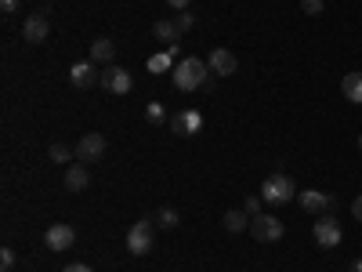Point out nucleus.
Segmentation results:
<instances>
[{
    "mask_svg": "<svg viewBox=\"0 0 362 272\" xmlns=\"http://www.w3.org/2000/svg\"><path fill=\"white\" fill-rule=\"evenodd\" d=\"M189 4L192 0H167V8H174V11H189Z\"/></svg>",
    "mask_w": 362,
    "mask_h": 272,
    "instance_id": "obj_28",
    "label": "nucleus"
},
{
    "mask_svg": "<svg viewBox=\"0 0 362 272\" xmlns=\"http://www.w3.org/2000/svg\"><path fill=\"white\" fill-rule=\"evenodd\" d=\"M250 232H254V239H261V244H276V239H283L286 225L276 215H254L250 218Z\"/></svg>",
    "mask_w": 362,
    "mask_h": 272,
    "instance_id": "obj_4",
    "label": "nucleus"
},
{
    "mask_svg": "<svg viewBox=\"0 0 362 272\" xmlns=\"http://www.w3.org/2000/svg\"><path fill=\"white\" fill-rule=\"evenodd\" d=\"M206 76H210L206 58H196V55L177 58V66H174V73H170V80H174L177 91H196V87L206 84Z\"/></svg>",
    "mask_w": 362,
    "mask_h": 272,
    "instance_id": "obj_1",
    "label": "nucleus"
},
{
    "mask_svg": "<svg viewBox=\"0 0 362 272\" xmlns=\"http://www.w3.org/2000/svg\"><path fill=\"white\" fill-rule=\"evenodd\" d=\"M312 232H315V244L326 247V251H329V247H341V236H344V232H341V222H337L334 215H322V218L312 225Z\"/></svg>",
    "mask_w": 362,
    "mask_h": 272,
    "instance_id": "obj_6",
    "label": "nucleus"
},
{
    "mask_svg": "<svg viewBox=\"0 0 362 272\" xmlns=\"http://www.w3.org/2000/svg\"><path fill=\"white\" fill-rule=\"evenodd\" d=\"M47 153H51V160H54V164H69V160L76 157V149H69L66 142H51Z\"/></svg>",
    "mask_w": 362,
    "mask_h": 272,
    "instance_id": "obj_20",
    "label": "nucleus"
},
{
    "mask_svg": "<svg viewBox=\"0 0 362 272\" xmlns=\"http://www.w3.org/2000/svg\"><path fill=\"white\" fill-rule=\"evenodd\" d=\"M225 229H228V232L250 229V215H247V210H225Z\"/></svg>",
    "mask_w": 362,
    "mask_h": 272,
    "instance_id": "obj_19",
    "label": "nucleus"
},
{
    "mask_svg": "<svg viewBox=\"0 0 362 272\" xmlns=\"http://www.w3.org/2000/svg\"><path fill=\"white\" fill-rule=\"evenodd\" d=\"M69 80L80 87V91H87V87H95V84H102V73L95 69V62H90V58H87V62H76L73 69H69Z\"/></svg>",
    "mask_w": 362,
    "mask_h": 272,
    "instance_id": "obj_13",
    "label": "nucleus"
},
{
    "mask_svg": "<svg viewBox=\"0 0 362 272\" xmlns=\"http://www.w3.org/2000/svg\"><path fill=\"white\" fill-rule=\"evenodd\" d=\"M156 225H163V229H177V225H181V215H177L174 207H160V210H156Z\"/></svg>",
    "mask_w": 362,
    "mask_h": 272,
    "instance_id": "obj_21",
    "label": "nucleus"
},
{
    "mask_svg": "<svg viewBox=\"0 0 362 272\" xmlns=\"http://www.w3.org/2000/svg\"><path fill=\"white\" fill-rule=\"evenodd\" d=\"M73 149H76V164H98V160L105 157V138L90 131V135H83Z\"/></svg>",
    "mask_w": 362,
    "mask_h": 272,
    "instance_id": "obj_7",
    "label": "nucleus"
},
{
    "mask_svg": "<svg viewBox=\"0 0 362 272\" xmlns=\"http://www.w3.org/2000/svg\"><path fill=\"white\" fill-rule=\"evenodd\" d=\"M0 268H4V272H11V268H15V251H11V247L0 251Z\"/></svg>",
    "mask_w": 362,
    "mask_h": 272,
    "instance_id": "obj_25",
    "label": "nucleus"
},
{
    "mask_svg": "<svg viewBox=\"0 0 362 272\" xmlns=\"http://www.w3.org/2000/svg\"><path fill=\"white\" fill-rule=\"evenodd\" d=\"M174 66H177V47L170 44L167 51H156L153 58H148V73H174Z\"/></svg>",
    "mask_w": 362,
    "mask_h": 272,
    "instance_id": "obj_14",
    "label": "nucleus"
},
{
    "mask_svg": "<svg viewBox=\"0 0 362 272\" xmlns=\"http://www.w3.org/2000/svg\"><path fill=\"white\" fill-rule=\"evenodd\" d=\"M206 66H210V73H214V76H232L235 69H239V58L228 51V47H214V51H210L206 55Z\"/></svg>",
    "mask_w": 362,
    "mask_h": 272,
    "instance_id": "obj_10",
    "label": "nucleus"
},
{
    "mask_svg": "<svg viewBox=\"0 0 362 272\" xmlns=\"http://www.w3.org/2000/svg\"><path fill=\"white\" fill-rule=\"evenodd\" d=\"M174 22H177V29H181V33H189V29L196 26V18H192L189 11H177V18H174Z\"/></svg>",
    "mask_w": 362,
    "mask_h": 272,
    "instance_id": "obj_24",
    "label": "nucleus"
},
{
    "mask_svg": "<svg viewBox=\"0 0 362 272\" xmlns=\"http://www.w3.org/2000/svg\"><path fill=\"white\" fill-rule=\"evenodd\" d=\"M102 87L109 91V95H127V91L134 87V76L124 66H105L102 69Z\"/></svg>",
    "mask_w": 362,
    "mask_h": 272,
    "instance_id": "obj_8",
    "label": "nucleus"
},
{
    "mask_svg": "<svg viewBox=\"0 0 362 272\" xmlns=\"http://www.w3.org/2000/svg\"><path fill=\"white\" fill-rule=\"evenodd\" d=\"M341 91H344V98H348V102L362 106V73H348V76L341 80Z\"/></svg>",
    "mask_w": 362,
    "mask_h": 272,
    "instance_id": "obj_17",
    "label": "nucleus"
},
{
    "mask_svg": "<svg viewBox=\"0 0 362 272\" xmlns=\"http://www.w3.org/2000/svg\"><path fill=\"white\" fill-rule=\"evenodd\" d=\"M170 131H174L177 138H196V135L203 131V113H196V109L174 113V116H170Z\"/></svg>",
    "mask_w": 362,
    "mask_h": 272,
    "instance_id": "obj_5",
    "label": "nucleus"
},
{
    "mask_svg": "<svg viewBox=\"0 0 362 272\" xmlns=\"http://www.w3.org/2000/svg\"><path fill=\"white\" fill-rule=\"evenodd\" d=\"M153 33H156V40H167V44H174V40L181 37V29H177V22H174V18H160V22L153 26Z\"/></svg>",
    "mask_w": 362,
    "mask_h": 272,
    "instance_id": "obj_18",
    "label": "nucleus"
},
{
    "mask_svg": "<svg viewBox=\"0 0 362 272\" xmlns=\"http://www.w3.org/2000/svg\"><path fill=\"white\" fill-rule=\"evenodd\" d=\"M297 203H300V210H308V215H329V210H334V196L322 193V189L297 193Z\"/></svg>",
    "mask_w": 362,
    "mask_h": 272,
    "instance_id": "obj_9",
    "label": "nucleus"
},
{
    "mask_svg": "<svg viewBox=\"0 0 362 272\" xmlns=\"http://www.w3.org/2000/svg\"><path fill=\"white\" fill-rule=\"evenodd\" d=\"M348 272H362V258H355V261H351V268H348Z\"/></svg>",
    "mask_w": 362,
    "mask_h": 272,
    "instance_id": "obj_31",
    "label": "nucleus"
},
{
    "mask_svg": "<svg viewBox=\"0 0 362 272\" xmlns=\"http://www.w3.org/2000/svg\"><path fill=\"white\" fill-rule=\"evenodd\" d=\"M62 272H95V268H90V265H66Z\"/></svg>",
    "mask_w": 362,
    "mask_h": 272,
    "instance_id": "obj_30",
    "label": "nucleus"
},
{
    "mask_svg": "<svg viewBox=\"0 0 362 272\" xmlns=\"http://www.w3.org/2000/svg\"><path fill=\"white\" fill-rule=\"evenodd\" d=\"M87 186H90V174H87V167H83V164L66 167V189H69V193H83Z\"/></svg>",
    "mask_w": 362,
    "mask_h": 272,
    "instance_id": "obj_16",
    "label": "nucleus"
},
{
    "mask_svg": "<svg viewBox=\"0 0 362 272\" xmlns=\"http://www.w3.org/2000/svg\"><path fill=\"white\" fill-rule=\"evenodd\" d=\"M264 203H290V200H297V186H293V178L290 174H283V171H276V174H268L264 181H261V193H257Z\"/></svg>",
    "mask_w": 362,
    "mask_h": 272,
    "instance_id": "obj_2",
    "label": "nucleus"
},
{
    "mask_svg": "<svg viewBox=\"0 0 362 272\" xmlns=\"http://www.w3.org/2000/svg\"><path fill=\"white\" fill-rule=\"evenodd\" d=\"M44 244H47V247H51L54 254H62V251H69V247L76 244V229H73V225H62V222H58V225H51V229H47Z\"/></svg>",
    "mask_w": 362,
    "mask_h": 272,
    "instance_id": "obj_11",
    "label": "nucleus"
},
{
    "mask_svg": "<svg viewBox=\"0 0 362 272\" xmlns=\"http://www.w3.org/2000/svg\"><path fill=\"white\" fill-rule=\"evenodd\" d=\"M300 8H305V15H322L326 0H300Z\"/></svg>",
    "mask_w": 362,
    "mask_h": 272,
    "instance_id": "obj_23",
    "label": "nucleus"
},
{
    "mask_svg": "<svg viewBox=\"0 0 362 272\" xmlns=\"http://www.w3.org/2000/svg\"><path fill=\"white\" fill-rule=\"evenodd\" d=\"M351 218H355V222H362V196H355V200H351Z\"/></svg>",
    "mask_w": 362,
    "mask_h": 272,
    "instance_id": "obj_27",
    "label": "nucleus"
},
{
    "mask_svg": "<svg viewBox=\"0 0 362 272\" xmlns=\"http://www.w3.org/2000/svg\"><path fill=\"white\" fill-rule=\"evenodd\" d=\"M153 244H156V236H153V222H148V218H141V222H134L127 229V254L141 258V254L153 251Z\"/></svg>",
    "mask_w": 362,
    "mask_h": 272,
    "instance_id": "obj_3",
    "label": "nucleus"
},
{
    "mask_svg": "<svg viewBox=\"0 0 362 272\" xmlns=\"http://www.w3.org/2000/svg\"><path fill=\"white\" fill-rule=\"evenodd\" d=\"M145 120H148V124H167V109H163V102H148V106H145Z\"/></svg>",
    "mask_w": 362,
    "mask_h": 272,
    "instance_id": "obj_22",
    "label": "nucleus"
},
{
    "mask_svg": "<svg viewBox=\"0 0 362 272\" xmlns=\"http://www.w3.org/2000/svg\"><path fill=\"white\" fill-rule=\"evenodd\" d=\"M261 203H264L261 196H247V203H243V210H247V215L254 218V215H261Z\"/></svg>",
    "mask_w": 362,
    "mask_h": 272,
    "instance_id": "obj_26",
    "label": "nucleus"
},
{
    "mask_svg": "<svg viewBox=\"0 0 362 272\" xmlns=\"http://www.w3.org/2000/svg\"><path fill=\"white\" fill-rule=\"evenodd\" d=\"M47 33H51L47 15H29V18L22 22V40H25V44H44Z\"/></svg>",
    "mask_w": 362,
    "mask_h": 272,
    "instance_id": "obj_12",
    "label": "nucleus"
},
{
    "mask_svg": "<svg viewBox=\"0 0 362 272\" xmlns=\"http://www.w3.org/2000/svg\"><path fill=\"white\" fill-rule=\"evenodd\" d=\"M112 58H116V44L109 37H98L95 44H90V62L95 66H112Z\"/></svg>",
    "mask_w": 362,
    "mask_h": 272,
    "instance_id": "obj_15",
    "label": "nucleus"
},
{
    "mask_svg": "<svg viewBox=\"0 0 362 272\" xmlns=\"http://www.w3.org/2000/svg\"><path fill=\"white\" fill-rule=\"evenodd\" d=\"M358 149H362V135H358Z\"/></svg>",
    "mask_w": 362,
    "mask_h": 272,
    "instance_id": "obj_32",
    "label": "nucleus"
},
{
    "mask_svg": "<svg viewBox=\"0 0 362 272\" xmlns=\"http://www.w3.org/2000/svg\"><path fill=\"white\" fill-rule=\"evenodd\" d=\"M0 8H4V11L11 15V11H18V0H0Z\"/></svg>",
    "mask_w": 362,
    "mask_h": 272,
    "instance_id": "obj_29",
    "label": "nucleus"
}]
</instances>
